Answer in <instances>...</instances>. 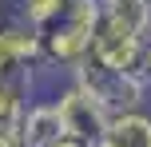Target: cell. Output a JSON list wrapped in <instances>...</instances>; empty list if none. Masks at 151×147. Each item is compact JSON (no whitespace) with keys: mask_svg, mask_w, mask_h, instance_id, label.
I'll return each instance as SVG.
<instances>
[{"mask_svg":"<svg viewBox=\"0 0 151 147\" xmlns=\"http://www.w3.org/2000/svg\"><path fill=\"white\" fill-rule=\"evenodd\" d=\"M96 28H99V0H72L64 20L44 32V60H48V68H64L72 76L80 64H88Z\"/></svg>","mask_w":151,"mask_h":147,"instance_id":"obj_1","label":"cell"},{"mask_svg":"<svg viewBox=\"0 0 151 147\" xmlns=\"http://www.w3.org/2000/svg\"><path fill=\"white\" fill-rule=\"evenodd\" d=\"M72 80L80 87H88L111 115H127V111H147V92H151V76L147 72H111L99 68L96 60L80 64L72 72Z\"/></svg>","mask_w":151,"mask_h":147,"instance_id":"obj_2","label":"cell"},{"mask_svg":"<svg viewBox=\"0 0 151 147\" xmlns=\"http://www.w3.org/2000/svg\"><path fill=\"white\" fill-rule=\"evenodd\" d=\"M52 100H56V108H60V115H64V131H68L72 139H83L88 147L107 131V123H111V111H107L88 87H80L72 76H64V84L56 87Z\"/></svg>","mask_w":151,"mask_h":147,"instance_id":"obj_3","label":"cell"},{"mask_svg":"<svg viewBox=\"0 0 151 147\" xmlns=\"http://www.w3.org/2000/svg\"><path fill=\"white\" fill-rule=\"evenodd\" d=\"M20 135H24L28 147H48V143H56V139L68 135L64 131V115H60V108H56L52 95L28 103V111H24V119H20Z\"/></svg>","mask_w":151,"mask_h":147,"instance_id":"obj_4","label":"cell"},{"mask_svg":"<svg viewBox=\"0 0 151 147\" xmlns=\"http://www.w3.org/2000/svg\"><path fill=\"white\" fill-rule=\"evenodd\" d=\"M104 139L111 143V147H151V115H147V111L111 115Z\"/></svg>","mask_w":151,"mask_h":147,"instance_id":"obj_5","label":"cell"},{"mask_svg":"<svg viewBox=\"0 0 151 147\" xmlns=\"http://www.w3.org/2000/svg\"><path fill=\"white\" fill-rule=\"evenodd\" d=\"M68 4L72 0H20V4H16V20L28 24V28H36V32H48L52 24L64 20Z\"/></svg>","mask_w":151,"mask_h":147,"instance_id":"obj_6","label":"cell"},{"mask_svg":"<svg viewBox=\"0 0 151 147\" xmlns=\"http://www.w3.org/2000/svg\"><path fill=\"white\" fill-rule=\"evenodd\" d=\"M32 103V80H8L0 84V127H20Z\"/></svg>","mask_w":151,"mask_h":147,"instance_id":"obj_7","label":"cell"},{"mask_svg":"<svg viewBox=\"0 0 151 147\" xmlns=\"http://www.w3.org/2000/svg\"><path fill=\"white\" fill-rule=\"evenodd\" d=\"M8 80H32V68L16 56V48L4 36V24H0V84H8Z\"/></svg>","mask_w":151,"mask_h":147,"instance_id":"obj_8","label":"cell"},{"mask_svg":"<svg viewBox=\"0 0 151 147\" xmlns=\"http://www.w3.org/2000/svg\"><path fill=\"white\" fill-rule=\"evenodd\" d=\"M0 147H28L20 135V127H0Z\"/></svg>","mask_w":151,"mask_h":147,"instance_id":"obj_9","label":"cell"},{"mask_svg":"<svg viewBox=\"0 0 151 147\" xmlns=\"http://www.w3.org/2000/svg\"><path fill=\"white\" fill-rule=\"evenodd\" d=\"M48 147H88L83 139H72V135H64V139H56V143H48Z\"/></svg>","mask_w":151,"mask_h":147,"instance_id":"obj_10","label":"cell"},{"mask_svg":"<svg viewBox=\"0 0 151 147\" xmlns=\"http://www.w3.org/2000/svg\"><path fill=\"white\" fill-rule=\"evenodd\" d=\"M143 72L151 76V44H147V56H143Z\"/></svg>","mask_w":151,"mask_h":147,"instance_id":"obj_11","label":"cell"}]
</instances>
